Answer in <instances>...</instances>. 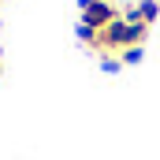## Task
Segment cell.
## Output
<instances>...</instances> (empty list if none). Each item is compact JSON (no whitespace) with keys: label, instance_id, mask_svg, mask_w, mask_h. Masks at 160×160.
Wrapping results in <instances>:
<instances>
[{"label":"cell","instance_id":"obj_4","mask_svg":"<svg viewBox=\"0 0 160 160\" xmlns=\"http://www.w3.org/2000/svg\"><path fill=\"white\" fill-rule=\"evenodd\" d=\"M119 60H123V63H138V60H142V45H134V48H123V52H119Z\"/></svg>","mask_w":160,"mask_h":160},{"label":"cell","instance_id":"obj_1","mask_svg":"<svg viewBox=\"0 0 160 160\" xmlns=\"http://www.w3.org/2000/svg\"><path fill=\"white\" fill-rule=\"evenodd\" d=\"M119 15H123V11L112 4V0H97V4H86V8H82V19H78V22L89 26V30H108Z\"/></svg>","mask_w":160,"mask_h":160},{"label":"cell","instance_id":"obj_5","mask_svg":"<svg viewBox=\"0 0 160 160\" xmlns=\"http://www.w3.org/2000/svg\"><path fill=\"white\" fill-rule=\"evenodd\" d=\"M0 75H4V63H0Z\"/></svg>","mask_w":160,"mask_h":160},{"label":"cell","instance_id":"obj_2","mask_svg":"<svg viewBox=\"0 0 160 160\" xmlns=\"http://www.w3.org/2000/svg\"><path fill=\"white\" fill-rule=\"evenodd\" d=\"M160 15V0H138V4H130L127 11H123V19H130V22H142V26H153Z\"/></svg>","mask_w":160,"mask_h":160},{"label":"cell","instance_id":"obj_3","mask_svg":"<svg viewBox=\"0 0 160 160\" xmlns=\"http://www.w3.org/2000/svg\"><path fill=\"white\" fill-rule=\"evenodd\" d=\"M101 67H104V71L112 75V71H119V67H123V60L116 56V52H108V56H101Z\"/></svg>","mask_w":160,"mask_h":160}]
</instances>
